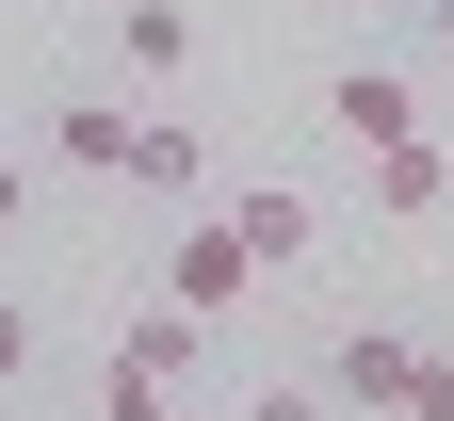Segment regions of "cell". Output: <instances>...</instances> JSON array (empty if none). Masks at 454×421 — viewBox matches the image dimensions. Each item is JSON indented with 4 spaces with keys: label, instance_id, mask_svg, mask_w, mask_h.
I'll return each mask as SVG.
<instances>
[{
    "label": "cell",
    "instance_id": "6da1fadb",
    "mask_svg": "<svg viewBox=\"0 0 454 421\" xmlns=\"http://www.w3.org/2000/svg\"><path fill=\"white\" fill-rule=\"evenodd\" d=\"M406 389H422V340H389V324H340V340H325V405L406 421Z\"/></svg>",
    "mask_w": 454,
    "mask_h": 421
},
{
    "label": "cell",
    "instance_id": "7a4b0ae2",
    "mask_svg": "<svg viewBox=\"0 0 454 421\" xmlns=\"http://www.w3.org/2000/svg\"><path fill=\"white\" fill-rule=\"evenodd\" d=\"M114 373H146V389H195V373H211V324L179 308V292H162V308H130V324H114Z\"/></svg>",
    "mask_w": 454,
    "mask_h": 421
},
{
    "label": "cell",
    "instance_id": "3957f363",
    "mask_svg": "<svg viewBox=\"0 0 454 421\" xmlns=\"http://www.w3.org/2000/svg\"><path fill=\"white\" fill-rule=\"evenodd\" d=\"M162 292H179L195 324H227V308L260 292V260H244V227H179V260H162Z\"/></svg>",
    "mask_w": 454,
    "mask_h": 421
},
{
    "label": "cell",
    "instance_id": "277c9868",
    "mask_svg": "<svg viewBox=\"0 0 454 421\" xmlns=\"http://www.w3.org/2000/svg\"><path fill=\"white\" fill-rule=\"evenodd\" d=\"M130 130H146L130 97H49V162H82V178H130Z\"/></svg>",
    "mask_w": 454,
    "mask_h": 421
},
{
    "label": "cell",
    "instance_id": "5b68a950",
    "mask_svg": "<svg viewBox=\"0 0 454 421\" xmlns=\"http://www.w3.org/2000/svg\"><path fill=\"white\" fill-rule=\"evenodd\" d=\"M325 113H340V146H406V130H422V97L389 82V66H340V82H325Z\"/></svg>",
    "mask_w": 454,
    "mask_h": 421
},
{
    "label": "cell",
    "instance_id": "8992f818",
    "mask_svg": "<svg viewBox=\"0 0 454 421\" xmlns=\"http://www.w3.org/2000/svg\"><path fill=\"white\" fill-rule=\"evenodd\" d=\"M114 66H130V82H179L195 66V17H179V0H114Z\"/></svg>",
    "mask_w": 454,
    "mask_h": 421
},
{
    "label": "cell",
    "instance_id": "52a82bcc",
    "mask_svg": "<svg viewBox=\"0 0 454 421\" xmlns=\"http://www.w3.org/2000/svg\"><path fill=\"white\" fill-rule=\"evenodd\" d=\"M227 227H244V260H260V276H293V260L325 244V211H309V195H276V178H260V195L227 211Z\"/></svg>",
    "mask_w": 454,
    "mask_h": 421
},
{
    "label": "cell",
    "instance_id": "ba28073f",
    "mask_svg": "<svg viewBox=\"0 0 454 421\" xmlns=\"http://www.w3.org/2000/svg\"><path fill=\"white\" fill-rule=\"evenodd\" d=\"M438 195H454V162H438L422 130H406V146H373V211H438Z\"/></svg>",
    "mask_w": 454,
    "mask_h": 421
},
{
    "label": "cell",
    "instance_id": "9c48e42d",
    "mask_svg": "<svg viewBox=\"0 0 454 421\" xmlns=\"http://www.w3.org/2000/svg\"><path fill=\"white\" fill-rule=\"evenodd\" d=\"M130 178H146V195H195V130H179V113H146V130H130Z\"/></svg>",
    "mask_w": 454,
    "mask_h": 421
},
{
    "label": "cell",
    "instance_id": "30bf717a",
    "mask_svg": "<svg viewBox=\"0 0 454 421\" xmlns=\"http://www.w3.org/2000/svg\"><path fill=\"white\" fill-rule=\"evenodd\" d=\"M162 405H179V389H146V373H114V356H98V421H162Z\"/></svg>",
    "mask_w": 454,
    "mask_h": 421
},
{
    "label": "cell",
    "instance_id": "8fae6325",
    "mask_svg": "<svg viewBox=\"0 0 454 421\" xmlns=\"http://www.w3.org/2000/svg\"><path fill=\"white\" fill-rule=\"evenodd\" d=\"M406 421H454V356H422V389H406Z\"/></svg>",
    "mask_w": 454,
    "mask_h": 421
},
{
    "label": "cell",
    "instance_id": "7c38bea8",
    "mask_svg": "<svg viewBox=\"0 0 454 421\" xmlns=\"http://www.w3.org/2000/svg\"><path fill=\"white\" fill-rule=\"evenodd\" d=\"M33 373V308H0V389H17Z\"/></svg>",
    "mask_w": 454,
    "mask_h": 421
},
{
    "label": "cell",
    "instance_id": "4fadbf2b",
    "mask_svg": "<svg viewBox=\"0 0 454 421\" xmlns=\"http://www.w3.org/2000/svg\"><path fill=\"white\" fill-rule=\"evenodd\" d=\"M244 421H325V389H260V405H244Z\"/></svg>",
    "mask_w": 454,
    "mask_h": 421
},
{
    "label": "cell",
    "instance_id": "5bb4252c",
    "mask_svg": "<svg viewBox=\"0 0 454 421\" xmlns=\"http://www.w3.org/2000/svg\"><path fill=\"white\" fill-rule=\"evenodd\" d=\"M0 227H17V162H0Z\"/></svg>",
    "mask_w": 454,
    "mask_h": 421
},
{
    "label": "cell",
    "instance_id": "9a60e30c",
    "mask_svg": "<svg viewBox=\"0 0 454 421\" xmlns=\"http://www.w3.org/2000/svg\"><path fill=\"white\" fill-rule=\"evenodd\" d=\"M162 421H211V405H162Z\"/></svg>",
    "mask_w": 454,
    "mask_h": 421
},
{
    "label": "cell",
    "instance_id": "2e32d148",
    "mask_svg": "<svg viewBox=\"0 0 454 421\" xmlns=\"http://www.w3.org/2000/svg\"><path fill=\"white\" fill-rule=\"evenodd\" d=\"M438 49H454V0H438Z\"/></svg>",
    "mask_w": 454,
    "mask_h": 421
}]
</instances>
